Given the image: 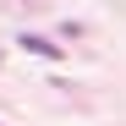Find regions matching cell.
I'll return each mask as SVG.
<instances>
[{"instance_id":"cell-1","label":"cell","mask_w":126,"mask_h":126,"mask_svg":"<svg viewBox=\"0 0 126 126\" xmlns=\"http://www.w3.org/2000/svg\"><path fill=\"white\" fill-rule=\"evenodd\" d=\"M22 49L38 55V60H66V55H60V44H55V38H44V33H22Z\"/></svg>"}]
</instances>
